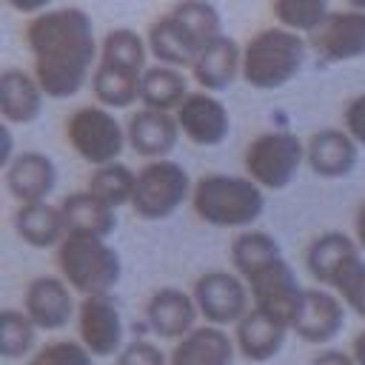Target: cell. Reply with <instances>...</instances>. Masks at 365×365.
<instances>
[{
  "mask_svg": "<svg viewBox=\"0 0 365 365\" xmlns=\"http://www.w3.org/2000/svg\"><path fill=\"white\" fill-rule=\"evenodd\" d=\"M125 137L134 154L145 160H165L177 140H180V123L168 111H154V108H140L128 117Z\"/></svg>",
  "mask_w": 365,
  "mask_h": 365,
  "instance_id": "17",
  "label": "cell"
},
{
  "mask_svg": "<svg viewBox=\"0 0 365 365\" xmlns=\"http://www.w3.org/2000/svg\"><path fill=\"white\" fill-rule=\"evenodd\" d=\"M145 57H148V43L134 29H111L100 43V63H108V66L145 74L148 68Z\"/></svg>",
  "mask_w": 365,
  "mask_h": 365,
  "instance_id": "31",
  "label": "cell"
},
{
  "mask_svg": "<svg viewBox=\"0 0 365 365\" xmlns=\"http://www.w3.org/2000/svg\"><path fill=\"white\" fill-rule=\"evenodd\" d=\"M351 9H356V11H365V0H345Z\"/></svg>",
  "mask_w": 365,
  "mask_h": 365,
  "instance_id": "42",
  "label": "cell"
},
{
  "mask_svg": "<svg viewBox=\"0 0 365 365\" xmlns=\"http://www.w3.org/2000/svg\"><path fill=\"white\" fill-rule=\"evenodd\" d=\"M351 354H354L356 365H365V328L354 336V342H351Z\"/></svg>",
  "mask_w": 365,
  "mask_h": 365,
  "instance_id": "41",
  "label": "cell"
},
{
  "mask_svg": "<svg viewBox=\"0 0 365 365\" xmlns=\"http://www.w3.org/2000/svg\"><path fill=\"white\" fill-rule=\"evenodd\" d=\"M342 123H345V131L359 145H365V94H356L348 100V106L342 111Z\"/></svg>",
  "mask_w": 365,
  "mask_h": 365,
  "instance_id": "36",
  "label": "cell"
},
{
  "mask_svg": "<svg viewBox=\"0 0 365 365\" xmlns=\"http://www.w3.org/2000/svg\"><path fill=\"white\" fill-rule=\"evenodd\" d=\"M197 302L182 288H160L145 302V322L160 339H182L197 325Z\"/></svg>",
  "mask_w": 365,
  "mask_h": 365,
  "instance_id": "18",
  "label": "cell"
},
{
  "mask_svg": "<svg viewBox=\"0 0 365 365\" xmlns=\"http://www.w3.org/2000/svg\"><path fill=\"white\" fill-rule=\"evenodd\" d=\"M305 268L319 285L334 291L348 311L365 319V257L356 240L342 231L319 234L305 251Z\"/></svg>",
  "mask_w": 365,
  "mask_h": 365,
  "instance_id": "3",
  "label": "cell"
},
{
  "mask_svg": "<svg viewBox=\"0 0 365 365\" xmlns=\"http://www.w3.org/2000/svg\"><path fill=\"white\" fill-rule=\"evenodd\" d=\"M134 185H137V174L125 163H108V165H100V168L91 171L86 191L94 194L97 200H103L106 205H111L117 211L125 202L131 205Z\"/></svg>",
  "mask_w": 365,
  "mask_h": 365,
  "instance_id": "30",
  "label": "cell"
},
{
  "mask_svg": "<svg viewBox=\"0 0 365 365\" xmlns=\"http://www.w3.org/2000/svg\"><path fill=\"white\" fill-rule=\"evenodd\" d=\"M140 86H143V74L120 68V66H108V63H97L94 74H91V91L97 106L114 111V108H131L140 100Z\"/></svg>",
  "mask_w": 365,
  "mask_h": 365,
  "instance_id": "27",
  "label": "cell"
},
{
  "mask_svg": "<svg viewBox=\"0 0 365 365\" xmlns=\"http://www.w3.org/2000/svg\"><path fill=\"white\" fill-rule=\"evenodd\" d=\"M180 131L194 145H220L231 131V117L222 100L208 91H191L174 111Z\"/></svg>",
  "mask_w": 365,
  "mask_h": 365,
  "instance_id": "13",
  "label": "cell"
},
{
  "mask_svg": "<svg viewBox=\"0 0 365 365\" xmlns=\"http://www.w3.org/2000/svg\"><path fill=\"white\" fill-rule=\"evenodd\" d=\"M14 228L17 237L34 248H51L66 240V222L60 205H48V202L20 205L14 211Z\"/></svg>",
  "mask_w": 365,
  "mask_h": 365,
  "instance_id": "26",
  "label": "cell"
},
{
  "mask_svg": "<svg viewBox=\"0 0 365 365\" xmlns=\"http://www.w3.org/2000/svg\"><path fill=\"white\" fill-rule=\"evenodd\" d=\"M191 177L180 163L154 160L137 171L131 208L140 220H165L191 197Z\"/></svg>",
  "mask_w": 365,
  "mask_h": 365,
  "instance_id": "9",
  "label": "cell"
},
{
  "mask_svg": "<svg viewBox=\"0 0 365 365\" xmlns=\"http://www.w3.org/2000/svg\"><path fill=\"white\" fill-rule=\"evenodd\" d=\"M0 143H3V154H0V165L6 168L17 154H14V137H11V128H9V123H3V128H0Z\"/></svg>",
  "mask_w": 365,
  "mask_h": 365,
  "instance_id": "39",
  "label": "cell"
},
{
  "mask_svg": "<svg viewBox=\"0 0 365 365\" xmlns=\"http://www.w3.org/2000/svg\"><path fill=\"white\" fill-rule=\"evenodd\" d=\"M43 88L34 74L23 68H6L0 74V114L9 125L34 123L43 108Z\"/></svg>",
  "mask_w": 365,
  "mask_h": 365,
  "instance_id": "22",
  "label": "cell"
},
{
  "mask_svg": "<svg viewBox=\"0 0 365 365\" xmlns=\"http://www.w3.org/2000/svg\"><path fill=\"white\" fill-rule=\"evenodd\" d=\"M354 237H356V245H359V251H365V200L359 202V208H356V217H354Z\"/></svg>",
  "mask_w": 365,
  "mask_h": 365,
  "instance_id": "40",
  "label": "cell"
},
{
  "mask_svg": "<svg viewBox=\"0 0 365 365\" xmlns=\"http://www.w3.org/2000/svg\"><path fill=\"white\" fill-rule=\"evenodd\" d=\"M234 354L237 342L225 328L197 325L191 334L177 339L174 351L168 354V365H234Z\"/></svg>",
  "mask_w": 365,
  "mask_h": 365,
  "instance_id": "20",
  "label": "cell"
},
{
  "mask_svg": "<svg viewBox=\"0 0 365 365\" xmlns=\"http://www.w3.org/2000/svg\"><path fill=\"white\" fill-rule=\"evenodd\" d=\"M117 365H168V356L160 345L148 339H134L123 345V351L117 354Z\"/></svg>",
  "mask_w": 365,
  "mask_h": 365,
  "instance_id": "35",
  "label": "cell"
},
{
  "mask_svg": "<svg viewBox=\"0 0 365 365\" xmlns=\"http://www.w3.org/2000/svg\"><path fill=\"white\" fill-rule=\"evenodd\" d=\"M242 163L259 188L282 191L305 163V145L291 131H262L248 143Z\"/></svg>",
  "mask_w": 365,
  "mask_h": 365,
  "instance_id": "8",
  "label": "cell"
},
{
  "mask_svg": "<svg viewBox=\"0 0 365 365\" xmlns=\"http://www.w3.org/2000/svg\"><path fill=\"white\" fill-rule=\"evenodd\" d=\"M200 317L205 325H237L248 311H251V291L240 274L231 271H205L197 277L194 291H191Z\"/></svg>",
  "mask_w": 365,
  "mask_h": 365,
  "instance_id": "10",
  "label": "cell"
},
{
  "mask_svg": "<svg viewBox=\"0 0 365 365\" xmlns=\"http://www.w3.org/2000/svg\"><path fill=\"white\" fill-rule=\"evenodd\" d=\"M288 325L251 308L240 322H237V334H234V342H237V351L242 359L248 362H268L274 359L282 345H285V336H288Z\"/></svg>",
  "mask_w": 365,
  "mask_h": 365,
  "instance_id": "21",
  "label": "cell"
},
{
  "mask_svg": "<svg viewBox=\"0 0 365 365\" xmlns=\"http://www.w3.org/2000/svg\"><path fill=\"white\" fill-rule=\"evenodd\" d=\"M66 140L94 168L117 163L128 137L120 120L103 106H80L66 120Z\"/></svg>",
  "mask_w": 365,
  "mask_h": 365,
  "instance_id": "7",
  "label": "cell"
},
{
  "mask_svg": "<svg viewBox=\"0 0 365 365\" xmlns=\"http://www.w3.org/2000/svg\"><path fill=\"white\" fill-rule=\"evenodd\" d=\"M57 265L71 291L83 297H103L120 282V254L103 240L88 234H66L57 245Z\"/></svg>",
  "mask_w": 365,
  "mask_h": 365,
  "instance_id": "6",
  "label": "cell"
},
{
  "mask_svg": "<svg viewBox=\"0 0 365 365\" xmlns=\"http://www.w3.org/2000/svg\"><path fill=\"white\" fill-rule=\"evenodd\" d=\"M148 51L157 57L160 66H171V68H191L194 60L200 57L197 43L188 37V31L180 26V20L168 11L163 17H157L148 29Z\"/></svg>",
  "mask_w": 365,
  "mask_h": 365,
  "instance_id": "24",
  "label": "cell"
},
{
  "mask_svg": "<svg viewBox=\"0 0 365 365\" xmlns=\"http://www.w3.org/2000/svg\"><path fill=\"white\" fill-rule=\"evenodd\" d=\"M3 180L9 194L20 202H48V194L57 185V168L51 163V157L40 154V151H20L6 168H3Z\"/></svg>",
  "mask_w": 365,
  "mask_h": 365,
  "instance_id": "16",
  "label": "cell"
},
{
  "mask_svg": "<svg viewBox=\"0 0 365 365\" xmlns=\"http://www.w3.org/2000/svg\"><path fill=\"white\" fill-rule=\"evenodd\" d=\"M60 214L66 222V234H88L106 240L117 228V211L88 191L68 194L60 202Z\"/></svg>",
  "mask_w": 365,
  "mask_h": 365,
  "instance_id": "25",
  "label": "cell"
},
{
  "mask_svg": "<svg viewBox=\"0 0 365 365\" xmlns=\"http://www.w3.org/2000/svg\"><path fill=\"white\" fill-rule=\"evenodd\" d=\"M359 160V143L345 128H322L311 134L305 145V163L317 177L339 180L354 171Z\"/></svg>",
  "mask_w": 365,
  "mask_h": 365,
  "instance_id": "19",
  "label": "cell"
},
{
  "mask_svg": "<svg viewBox=\"0 0 365 365\" xmlns=\"http://www.w3.org/2000/svg\"><path fill=\"white\" fill-rule=\"evenodd\" d=\"M94 359L97 356L83 342L54 339V342L37 348V354L29 359V365H94Z\"/></svg>",
  "mask_w": 365,
  "mask_h": 365,
  "instance_id": "34",
  "label": "cell"
},
{
  "mask_svg": "<svg viewBox=\"0 0 365 365\" xmlns=\"http://www.w3.org/2000/svg\"><path fill=\"white\" fill-rule=\"evenodd\" d=\"M37 325L29 319L26 311L3 308L0 311V354L6 359H20L37 345Z\"/></svg>",
  "mask_w": 365,
  "mask_h": 365,
  "instance_id": "32",
  "label": "cell"
},
{
  "mask_svg": "<svg viewBox=\"0 0 365 365\" xmlns=\"http://www.w3.org/2000/svg\"><path fill=\"white\" fill-rule=\"evenodd\" d=\"M23 311L40 331H57V328L68 325V319L74 317L71 285L63 277H51V274L34 277L26 285Z\"/></svg>",
  "mask_w": 365,
  "mask_h": 365,
  "instance_id": "15",
  "label": "cell"
},
{
  "mask_svg": "<svg viewBox=\"0 0 365 365\" xmlns=\"http://www.w3.org/2000/svg\"><path fill=\"white\" fill-rule=\"evenodd\" d=\"M80 342L97 356H117L123 351V317L111 294L83 297L77 308Z\"/></svg>",
  "mask_w": 365,
  "mask_h": 365,
  "instance_id": "12",
  "label": "cell"
},
{
  "mask_svg": "<svg viewBox=\"0 0 365 365\" xmlns=\"http://www.w3.org/2000/svg\"><path fill=\"white\" fill-rule=\"evenodd\" d=\"M231 262L251 291V308L291 328L299 314L305 288L282 257L279 242L259 228L240 231L231 240Z\"/></svg>",
  "mask_w": 365,
  "mask_h": 365,
  "instance_id": "2",
  "label": "cell"
},
{
  "mask_svg": "<svg viewBox=\"0 0 365 365\" xmlns=\"http://www.w3.org/2000/svg\"><path fill=\"white\" fill-rule=\"evenodd\" d=\"M26 43L34 57V77L46 97L66 100L74 97L94 74L97 40L91 17L77 9H51L26 26Z\"/></svg>",
  "mask_w": 365,
  "mask_h": 365,
  "instance_id": "1",
  "label": "cell"
},
{
  "mask_svg": "<svg viewBox=\"0 0 365 365\" xmlns=\"http://www.w3.org/2000/svg\"><path fill=\"white\" fill-rule=\"evenodd\" d=\"M308 40L291 29L268 26L242 48V80L257 91H274L291 83L308 57Z\"/></svg>",
  "mask_w": 365,
  "mask_h": 365,
  "instance_id": "5",
  "label": "cell"
},
{
  "mask_svg": "<svg viewBox=\"0 0 365 365\" xmlns=\"http://www.w3.org/2000/svg\"><path fill=\"white\" fill-rule=\"evenodd\" d=\"M308 46L314 48L319 63H345L365 54V11L345 9L331 11L322 26L308 34Z\"/></svg>",
  "mask_w": 365,
  "mask_h": 365,
  "instance_id": "11",
  "label": "cell"
},
{
  "mask_svg": "<svg viewBox=\"0 0 365 365\" xmlns=\"http://www.w3.org/2000/svg\"><path fill=\"white\" fill-rule=\"evenodd\" d=\"M194 214L217 228H245L265 211V194L251 177L202 174L191 191Z\"/></svg>",
  "mask_w": 365,
  "mask_h": 365,
  "instance_id": "4",
  "label": "cell"
},
{
  "mask_svg": "<svg viewBox=\"0 0 365 365\" xmlns=\"http://www.w3.org/2000/svg\"><path fill=\"white\" fill-rule=\"evenodd\" d=\"M171 14L180 20V26L188 31V37L197 43L200 51L222 37L220 11L208 0H180V3H174Z\"/></svg>",
  "mask_w": 365,
  "mask_h": 365,
  "instance_id": "29",
  "label": "cell"
},
{
  "mask_svg": "<svg viewBox=\"0 0 365 365\" xmlns=\"http://www.w3.org/2000/svg\"><path fill=\"white\" fill-rule=\"evenodd\" d=\"M311 365H356V359H354V354H351V351L325 348V351H319V354L311 359Z\"/></svg>",
  "mask_w": 365,
  "mask_h": 365,
  "instance_id": "37",
  "label": "cell"
},
{
  "mask_svg": "<svg viewBox=\"0 0 365 365\" xmlns=\"http://www.w3.org/2000/svg\"><path fill=\"white\" fill-rule=\"evenodd\" d=\"M271 9L277 23L297 34H314L331 14L328 0H274Z\"/></svg>",
  "mask_w": 365,
  "mask_h": 365,
  "instance_id": "33",
  "label": "cell"
},
{
  "mask_svg": "<svg viewBox=\"0 0 365 365\" xmlns=\"http://www.w3.org/2000/svg\"><path fill=\"white\" fill-rule=\"evenodd\" d=\"M14 11H20V14H43L46 11V6L51 3V0H6Z\"/></svg>",
  "mask_w": 365,
  "mask_h": 365,
  "instance_id": "38",
  "label": "cell"
},
{
  "mask_svg": "<svg viewBox=\"0 0 365 365\" xmlns=\"http://www.w3.org/2000/svg\"><path fill=\"white\" fill-rule=\"evenodd\" d=\"M342 325H345V302L328 288H305L291 331L308 345H325L336 339Z\"/></svg>",
  "mask_w": 365,
  "mask_h": 365,
  "instance_id": "14",
  "label": "cell"
},
{
  "mask_svg": "<svg viewBox=\"0 0 365 365\" xmlns=\"http://www.w3.org/2000/svg\"><path fill=\"white\" fill-rule=\"evenodd\" d=\"M188 80L180 68L171 66H151L143 74V86H140V103L143 108H154V111H177L182 106V100L188 97Z\"/></svg>",
  "mask_w": 365,
  "mask_h": 365,
  "instance_id": "28",
  "label": "cell"
},
{
  "mask_svg": "<svg viewBox=\"0 0 365 365\" xmlns=\"http://www.w3.org/2000/svg\"><path fill=\"white\" fill-rule=\"evenodd\" d=\"M237 74H242V51L237 46V40H231L225 34L220 40H214L208 48H202L191 66V77L208 94L228 88L237 80Z\"/></svg>",
  "mask_w": 365,
  "mask_h": 365,
  "instance_id": "23",
  "label": "cell"
}]
</instances>
